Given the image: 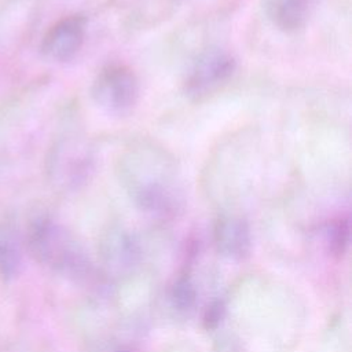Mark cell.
Masks as SVG:
<instances>
[{"mask_svg":"<svg viewBox=\"0 0 352 352\" xmlns=\"http://www.w3.org/2000/svg\"><path fill=\"white\" fill-rule=\"evenodd\" d=\"M213 239L217 252L227 258L242 260L250 252V228L242 217L234 214L219 217L214 224Z\"/></svg>","mask_w":352,"mask_h":352,"instance_id":"obj_7","label":"cell"},{"mask_svg":"<svg viewBox=\"0 0 352 352\" xmlns=\"http://www.w3.org/2000/svg\"><path fill=\"white\" fill-rule=\"evenodd\" d=\"M118 180L131 201L155 217L176 214L184 201L183 183L175 158L162 146L138 140L117 160Z\"/></svg>","mask_w":352,"mask_h":352,"instance_id":"obj_1","label":"cell"},{"mask_svg":"<svg viewBox=\"0 0 352 352\" xmlns=\"http://www.w3.org/2000/svg\"><path fill=\"white\" fill-rule=\"evenodd\" d=\"M316 0H263L268 19L283 32L300 29L308 19Z\"/></svg>","mask_w":352,"mask_h":352,"instance_id":"obj_8","label":"cell"},{"mask_svg":"<svg viewBox=\"0 0 352 352\" xmlns=\"http://www.w3.org/2000/svg\"><path fill=\"white\" fill-rule=\"evenodd\" d=\"M349 238V226L346 220H340L331 230L330 234V245L334 253L342 254L348 246Z\"/></svg>","mask_w":352,"mask_h":352,"instance_id":"obj_11","label":"cell"},{"mask_svg":"<svg viewBox=\"0 0 352 352\" xmlns=\"http://www.w3.org/2000/svg\"><path fill=\"white\" fill-rule=\"evenodd\" d=\"M99 258L106 274L124 279L135 274L142 261V249L136 236L121 226L109 227L99 241Z\"/></svg>","mask_w":352,"mask_h":352,"instance_id":"obj_5","label":"cell"},{"mask_svg":"<svg viewBox=\"0 0 352 352\" xmlns=\"http://www.w3.org/2000/svg\"><path fill=\"white\" fill-rule=\"evenodd\" d=\"M234 56L220 47H209L194 59L186 81L184 92L192 99H201L224 85L234 74Z\"/></svg>","mask_w":352,"mask_h":352,"instance_id":"obj_4","label":"cell"},{"mask_svg":"<svg viewBox=\"0 0 352 352\" xmlns=\"http://www.w3.org/2000/svg\"><path fill=\"white\" fill-rule=\"evenodd\" d=\"M22 239L11 224L0 226V278L14 279L22 268Z\"/></svg>","mask_w":352,"mask_h":352,"instance_id":"obj_9","label":"cell"},{"mask_svg":"<svg viewBox=\"0 0 352 352\" xmlns=\"http://www.w3.org/2000/svg\"><path fill=\"white\" fill-rule=\"evenodd\" d=\"M91 352H131L124 345L116 344V342H99L96 344Z\"/></svg>","mask_w":352,"mask_h":352,"instance_id":"obj_13","label":"cell"},{"mask_svg":"<svg viewBox=\"0 0 352 352\" xmlns=\"http://www.w3.org/2000/svg\"><path fill=\"white\" fill-rule=\"evenodd\" d=\"M197 302V289L187 276H180L170 289V304L179 312H187Z\"/></svg>","mask_w":352,"mask_h":352,"instance_id":"obj_10","label":"cell"},{"mask_svg":"<svg viewBox=\"0 0 352 352\" xmlns=\"http://www.w3.org/2000/svg\"><path fill=\"white\" fill-rule=\"evenodd\" d=\"M26 248L37 263L67 279L85 280L91 275V261L82 246L50 217H38L30 223Z\"/></svg>","mask_w":352,"mask_h":352,"instance_id":"obj_2","label":"cell"},{"mask_svg":"<svg viewBox=\"0 0 352 352\" xmlns=\"http://www.w3.org/2000/svg\"><path fill=\"white\" fill-rule=\"evenodd\" d=\"M87 21L82 15H69L55 22L44 34L41 41L43 54L56 62L73 59L85 38Z\"/></svg>","mask_w":352,"mask_h":352,"instance_id":"obj_6","label":"cell"},{"mask_svg":"<svg viewBox=\"0 0 352 352\" xmlns=\"http://www.w3.org/2000/svg\"><path fill=\"white\" fill-rule=\"evenodd\" d=\"M224 312H226V308H224L223 301H220V300H216L210 305H208V308L204 314L205 329H208V330L216 329L220 324V322L224 316Z\"/></svg>","mask_w":352,"mask_h":352,"instance_id":"obj_12","label":"cell"},{"mask_svg":"<svg viewBox=\"0 0 352 352\" xmlns=\"http://www.w3.org/2000/svg\"><path fill=\"white\" fill-rule=\"evenodd\" d=\"M91 96L98 107L110 114H125L138 102L139 81L131 67L110 63L102 67L94 78Z\"/></svg>","mask_w":352,"mask_h":352,"instance_id":"obj_3","label":"cell"}]
</instances>
